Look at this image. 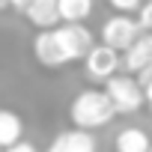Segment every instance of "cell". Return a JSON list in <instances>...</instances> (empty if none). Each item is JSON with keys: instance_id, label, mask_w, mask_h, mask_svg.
<instances>
[{"instance_id": "8fae6325", "label": "cell", "mask_w": 152, "mask_h": 152, "mask_svg": "<svg viewBox=\"0 0 152 152\" xmlns=\"http://www.w3.org/2000/svg\"><path fill=\"white\" fill-rule=\"evenodd\" d=\"M21 134H24L21 116L12 110H0V149H9V146L21 143Z\"/></svg>"}, {"instance_id": "d6986e66", "label": "cell", "mask_w": 152, "mask_h": 152, "mask_svg": "<svg viewBox=\"0 0 152 152\" xmlns=\"http://www.w3.org/2000/svg\"><path fill=\"white\" fill-rule=\"evenodd\" d=\"M0 152H3V149H0Z\"/></svg>"}, {"instance_id": "ba28073f", "label": "cell", "mask_w": 152, "mask_h": 152, "mask_svg": "<svg viewBox=\"0 0 152 152\" xmlns=\"http://www.w3.org/2000/svg\"><path fill=\"white\" fill-rule=\"evenodd\" d=\"M45 152H99L96 146V137L90 131H81V128H69V131H60Z\"/></svg>"}, {"instance_id": "9a60e30c", "label": "cell", "mask_w": 152, "mask_h": 152, "mask_svg": "<svg viewBox=\"0 0 152 152\" xmlns=\"http://www.w3.org/2000/svg\"><path fill=\"white\" fill-rule=\"evenodd\" d=\"M3 152H36V146L27 143V140H21V143H15V146H9V149H3Z\"/></svg>"}, {"instance_id": "e0dca14e", "label": "cell", "mask_w": 152, "mask_h": 152, "mask_svg": "<svg viewBox=\"0 0 152 152\" xmlns=\"http://www.w3.org/2000/svg\"><path fill=\"white\" fill-rule=\"evenodd\" d=\"M143 93H146V107L152 110V81H149V84L143 87Z\"/></svg>"}, {"instance_id": "9c48e42d", "label": "cell", "mask_w": 152, "mask_h": 152, "mask_svg": "<svg viewBox=\"0 0 152 152\" xmlns=\"http://www.w3.org/2000/svg\"><path fill=\"white\" fill-rule=\"evenodd\" d=\"M152 66V33H143L125 54H122V69L128 75H140Z\"/></svg>"}, {"instance_id": "7a4b0ae2", "label": "cell", "mask_w": 152, "mask_h": 152, "mask_svg": "<svg viewBox=\"0 0 152 152\" xmlns=\"http://www.w3.org/2000/svg\"><path fill=\"white\" fill-rule=\"evenodd\" d=\"M104 93L107 99L113 102L116 113H134L146 104V93H143V84L134 78V75H116L104 84Z\"/></svg>"}, {"instance_id": "8992f818", "label": "cell", "mask_w": 152, "mask_h": 152, "mask_svg": "<svg viewBox=\"0 0 152 152\" xmlns=\"http://www.w3.org/2000/svg\"><path fill=\"white\" fill-rule=\"evenodd\" d=\"M33 57H36V63L45 66V69H63V66H69L54 30H42V33L33 36Z\"/></svg>"}, {"instance_id": "52a82bcc", "label": "cell", "mask_w": 152, "mask_h": 152, "mask_svg": "<svg viewBox=\"0 0 152 152\" xmlns=\"http://www.w3.org/2000/svg\"><path fill=\"white\" fill-rule=\"evenodd\" d=\"M24 15H27V21L36 27V33H42V30H57V27L63 24L60 0H33Z\"/></svg>"}, {"instance_id": "4fadbf2b", "label": "cell", "mask_w": 152, "mask_h": 152, "mask_svg": "<svg viewBox=\"0 0 152 152\" xmlns=\"http://www.w3.org/2000/svg\"><path fill=\"white\" fill-rule=\"evenodd\" d=\"M107 3H110L119 15H128V12H140L146 0H107Z\"/></svg>"}, {"instance_id": "7c38bea8", "label": "cell", "mask_w": 152, "mask_h": 152, "mask_svg": "<svg viewBox=\"0 0 152 152\" xmlns=\"http://www.w3.org/2000/svg\"><path fill=\"white\" fill-rule=\"evenodd\" d=\"M93 12V0H60V15L63 24H84Z\"/></svg>"}, {"instance_id": "5bb4252c", "label": "cell", "mask_w": 152, "mask_h": 152, "mask_svg": "<svg viewBox=\"0 0 152 152\" xmlns=\"http://www.w3.org/2000/svg\"><path fill=\"white\" fill-rule=\"evenodd\" d=\"M137 21H140V27H143V30H149V33H152V0H146V3H143V9L137 12Z\"/></svg>"}, {"instance_id": "30bf717a", "label": "cell", "mask_w": 152, "mask_h": 152, "mask_svg": "<svg viewBox=\"0 0 152 152\" xmlns=\"http://www.w3.org/2000/svg\"><path fill=\"white\" fill-rule=\"evenodd\" d=\"M113 149H116V152H149V149H152V140H149V134H146L143 128L128 125V128H122V131L116 134Z\"/></svg>"}, {"instance_id": "277c9868", "label": "cell", "mask_w": 152, "mask_h": 152, "mask_svg": "<svg viewBox=\"0 0 152 152\" xmlns=\"http://www.w3.org/2000/svg\"><path fill=\"white\" fill-rule=\"evenodd\" d=\"M140 30H143L140 21H134V18H128V15H113V18H107V21L102 24V45H107V48L125 54V51L140 39Z\"/></svg>"}, {"instance_id": "ac0fdd59", "label": "cell", "mask_w": 152, "mask_h": 152, "mask_svg": "<svg viewBox=\"0 0 152 152\" xmlns=\"http://www.w3.org/2000/svg\"><path fill=\"white\" fill-rule=\"evenodd\" d=\"M3 9H12V3H9V0H0V12H3Z\"/></svg>"}, {"instance_id": "6da1fadb", "label": "cell", "mask_w": 152, "mask_h": 152, "mask_svg": "<svg viewBox=\"0 0 152 152\" xmlns=\"http://www.w3.org/2000/svg\"><path fill=\"white\" fill-rule=\"evenodd\" d=\"M69 116H72L75 128L93 134L96 128H104L116 116V107H113V102L107 99L104 90H84V93L75 96V102L69 107Z\"/></svg>"}, {"instance_id": "2e32d148", "label": "cell", "mask_w": 152, "mask_h": 152, "mask_svg": "<svg viewBox=\"0 0 152 152\" xmlns=\"http://www.w3.org/2000/svg\"><path fill=\"white\" fill-rule=\"evenodd\" d=\"M12 3V9H18V12H27V6L33 3V0H9Z\"/></svg>"}, {"instance_id": "5b68a950", "label": "cell", "mask_w": 152, "mask_h": 152, "mask_svg": "<svg viewBox=\"0 0 152 152\" xmlns=\"http://www.w3.org/2000/svg\"><path fill=\"white\" fill-rule=\"evenodd\" d=\"M119 69H122V57H119V51H113L107 45H96L90 51V57L84 60V75H87L90 81L107 84L110 78L119 75Z\"/></svg>"}, {"instance_id": "3957f363", "label": "cell", "mask_w": 152, "mask_h": 152, "mask_svg": "<svg viewBox=\"0 0 152 152\" xmlns=\"http://www.w3.org/2000/svg\"><path fill=\"white\" fill-rule=\"evenodd\" d=\"M54 33H57V42H60V48H63L66 63L87 60L90 51L96 48L93 33H90V27H84V24H60Z\"/></svg>"}, {"instance_id": "ffe728a7", "label": "cell", "mask_w": 152, "mask_h": 152, "mask_svg": "<svg viewBox=\"0 0 152 152\" xmlns=\"http://www.w3.org/2000/svg\"><path fill=\"white\" fill-rule=\"evenodd\" d=\"M149 152H152V149H149Z\"/></svg>"}]
</instances>
